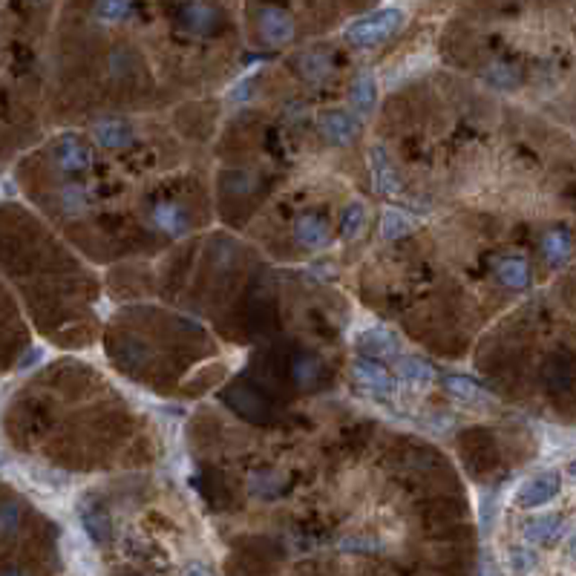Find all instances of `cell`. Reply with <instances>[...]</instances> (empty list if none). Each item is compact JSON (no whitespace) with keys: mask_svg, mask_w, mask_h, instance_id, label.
Here are the masks:
<instances>
[{"mask_svg":"<svg viewBox=\"0 0 576 576\" xmlns=\"http://www.w3.org/2000/svg\"><path fill=\"white\" fill-rule=\"evenodd\" d=\"M320 133L326 142H332L337 147L349 144L354 135H358V125H354V118L349 113H343V109H328V113L320 116Z\"/></svg>","mask_w":576,"mask_h":576,"instance_id":"52a82bcc","label":"cell"},{"mask_svg":"<svg viewBox=\"0 0 576 576\" xmlns=\"http://www.w3.org/2000/svg\"><path fill=\"white\" fill-rule=\"evenodd\" d=\"M179 18L188 26L190 32L196 35H211L219 23V12L214 6H205V4H194V6H182L179 9Z\"/></svg>","mask_w":576,"mask_h":576,"instance_id":"ac0fdd59","label":"cell"},{"mask_svg":"<svg viewBox=\"0 0 576 576\" xmlns=\"http://www.w3.org/2000/svg\"><path fill=\"white\" fill-rule=\"evenodd\" d=\"M568 556H571V559L576 562V533H573V537H571V542H568Z\"/></svg>","mask_w":576,"mask_h":576,"instance_id":"4dcf8cb0","label":"cell"},{"mask_svg":"<svg viewBox=\"0 0 576 576\" xmlns=\"http://www.w3.org/2000/svg\"><path fill=\"white\" fill-rule=\"evenodd\" d=\"M294 380L300 383V387H306V389H314L318 383L323 380V366L318 358H311V354H303V358H297L294 363Z\"/></svg>","mask_w":576,"mask_h":576,"instance_id":"cb8c5ba5","label":"cell"},{"mask_svg":"<svg viewBox=\"0 0 576 576\" xmlns=\"http://www.w3.org/2000/svg\"><path fill=\"white\" fill-rule=\"evenodd\" d=\"M496 277L502 285L513 288V292H522L530 283V266L525 257H504L496 263Z\"/></svg>","mask_w":576,"mask_h":576,"instance_id":"4fadbf2b","label":"cell"},{"mask_svg":"<svg viewBox=\"0 0 576 576\" xmlns=\"http://www.w3.org/2000/svg\"><path fill=\"white\" fill-rule=\"evenodd\" d=\"M372 182H375V190L383 196H397L401 194V176L392 168V159L387 156V150L383 147H372Z\"/></svg>","mask_w":576,"mask_h":576,"instance_id":"ba28073f","label":"cell"},{"mask_svg":"<svg viewBox=\"0 0 576 576\" xmlns=\"http://www.w3.org/2000/svg\"><path fill=\"white\" fill-rule=\"evenodd\" d=\"M95 15L104 21H121L130 15V6L127 4H101V6H95Z\"/></svg>","mask_w":576,"mask_h":576,"instance_id":"4316f807","label":"cell"},{"mask_svg":"<svg viewBox=\"0 0 576 576\" xmlns=\"http://www.w3.org/2000/svg\"><path fill=\"white\" fill-rule=\"evenodd\" d=\"M352 380L369 395H378V397H389L395 392V380L389 375V369L378 363V361H369V358H354L352 361Z\"/></svg>","mask_w":576,"mask_h":576,"instance_id":"7a4b0ae2","label":"cell"},{"mask_svg":"<svg viewBox=\"0 0 576 576\" xmlns=\"http://www.w3.org/2000/svg\"><path fill=\"white\" fill-rule=\"evenodd\" d=\"M375 101H378V84L372 75H361L352 81L349 87V107L354 109L358 116H369L375 109Z\"/></svg>","mask_w":576,"mask_h":576,"instance_id":"2e32d148","label":"cell"},{"mask_svg":"<svg viewBox=\"0 0 576 576\" xmlns=\"http://www.w3.org/2000/svg\"><path fill=\"white\" fill-rule=\"evenodd\" d=\"M294 237L297 242L303 245V249H326L328 240H332V234H328V223L323 216H314V214H306V216H300L297 223H294Z\"/></svg>","mask_w":576,"mask_h":576,"instance_id":"30bf717a","label":"cell"},{"mask_svg":"<svg viewBox=\"0 0 576 576\" xmlns=\"http://www.w3.org/2000/svg\"><path fill=\"white\" fill-rule=\"evenodd\" d=\"M413 228H415L413 219H409L404 211H397V208H387V211H383V216H380V234H383V240L406 237Z\"/></svg>","mask_w":576,"mask_h":576,"instance_id":"7402d4cb","label":"cell"},{"mask_svg":"<svg viewBox=\"0 0 576 576\" xmlns=\"http://www.w3.org/2000/svg\"><path fill=\"white\" fill-rule=\"evenodd\" d=\"M58 202L70 216H78V214H84L90 208V194H87L84 185H66V188H61Z\"/></svg>","mask_w":576,"mask_h":576,"instance_id":"603a6c76","label":"cell"},{"mask_svg":"<svg viewBox=\"0 0 576 576\" xmlns=\"http://www.w3.org/2000/svg\"><path fill=\"white\" fill-rule=\"evenodd\" d=\"M444 389L461 404H484L487 401V389L478 380L467 378V375H447L444 378Z\"/></svg>","mask_w":576,"mask_h":576,"instance_id":"e0dca14e","label":"cell"},{"mask_svg":"<svg viewBox=\"0 0 576 576\" xmlns=\"http://www.w3.org/2000/svg\"><path fill=\"white\" fill-rule=\"evenodd\" d=\"M484 78L490 81L493 87H499V90H513L519 84V70H516V66H511V64L499 61V64H490L487 66Z\"/></svg>","mask_w":576,"mask_h":576,"instance_id":"d4e9b609","label":"cell"},{"mask_svg":"<svg viewBox=\"0 0 576 576\" xmlns=\"http://www.w3.org/2000/svg\"><path fill=\"white\" fill-rule=\"evenodd\" d=\"M153 225L168 237H185L190 231V216L176 202H159L153 208Z\"/></svg>","mask_w":576,"mask_h":576,"instance_id":"9c48e42d","label":"cell"},{"mask_svg":"<svg viewBox=\"0 0 576 576\" xmlns=\"http://www.w3.org/2000/svg\"><path fill=\"white\" fill-rule=\"evenodd\" d=\"M55 161H58V168L66 173H84L92 168V150L84 139H78V135H64V139L55 144Z\"/></svg>","mask_w":576,"mask_h":576,"instance_id":"277c9868","label":"cell"},{"mask_svg":"<svg viewBox=\"0 0 576 576\" xmlns=\"http://www.w3.org/2000/svg\"><path fill=\"white\" fill-rule=\"evenodd\" d=\"M358 349L369 361H397V340L387 328H366L358 337Z\"/></svg>","mask_w":576,"mask_h":576,"instance_id":"5b68a950","label":"cell"},{"mask_svg":"<svg viewBox=\"0 0 576 576\" xmlns=\"http://www.w3.org/2000/svg\"><path fill=\"white\" fill-rule=\"evenodd\" d=\"M511 565L519 573H528L533 565H537V556H533L530 551H525V547H513V551H511Z\"/></svg>","mask_w":576,"mask_h":576,"instance_id":"83f0119b","label":"cell"},{"mask_svg":"<svg viewBox=\"0 0 576 576\" xmlns=\"http://www.w3.org/2000/svg\"><path fill=\"white\" fill-rule=\"evenodd\" d=\"M78 513H81V525H84L87 537L99 545H107L109 537H113V525H109L107 511H101L99 504H84Z\"/></svg>","mask_w":576,"mask_h":576,"instance_id":"5bb4252c","label":"cell"},{"mask_svg":"<svg viewBox=\"0 0 576 576\" xmlns=\"http://www.w3.org/2000/svg\"><path fill=\"white\" fill-rule=\"evenodd\" d=\"M559 493V473H542L537 478H530L528 484H522V490H519V507H542L547 504L554 496Z\"/></svg>","mask_w":576,"mask_h":576,"instance_id":"8992f818","label":"cell"},{"mask_svg":"<svg viewBox=\"0 0 576 576\" xmlns=\"http://www.w3.org/2000/svg\"><path fill=\"white\" fill-rule=\"evenodd\" d=\"M92 139L104 150H121L133 142V127L121 118H107L92 127Z\"/></svg>","mask_w":576,"mask_h":576,"instance_id":"8fae6325","label":"cell"},{"mask_svg":"<svg viewBox=\"0 0 576 576\" xmlns=\"http://www.w3.org/2000/svg\"><path fill=\"white\" fill-rule=\"evenodd\" d=\"M395 369H397V378H401L406 387H413V389H427L430 383L435 380L432 363L430 361H421V358H413V354H406V358H397Z\"/></svg>","mask_w":576,"mask_h":576,"instance_id":"7c38bea8","label":"cell"},{"mask_svg":"<svg viewBox=\"0 0 576 576\" xmlns=\"http://www.w3.org/2000/svg\"><path fill=\"white\" fill-rule=\"evenodd\" d=\"M297 66H300V75H303L306 81H320L328 75V70H332V58L320 49H311L306 55H300Z\"/></svg>","mask_w":576,"mask_h":576,"instance_id":"44dd1931","label":"cell"},{"mask_svg":"<svg viewBox=\"0 0 576 576\" xmlns=\"http://www.w3.org/2000/svg\"><path fill=\"white\" fill-rule=\"evenodd\" d=\"M568 470H571V476H576V461L571 464V467H568Z\"/></svg>","mask_w":576,"mask_h":576,"instance_id":"d6a6232c","label":"cell"},{"mask_svg":"<svg viewBox=\"0 0 576 576\" xmlns=\"http://www.w3.org/2000/svg\"><path fill=\"white\" fill-rule=\"evenodd\" d=\"M363 228H366V208L361 202H352L340 216V237L346 242H354V240H361Z\"/></svg>","mask_w":576,"mask_h":576,"instance_id":"ffe728a7","label":"cell"},{"mask_svg":"<svg viewBox=\"0 0 576 576\" xmlns=\"http://www.w3.org/2000/svg\"><path fill=\"white\" fill-rule=\"evenodd\" d=\"M257 21H259V35H263L266 44L271 47H283L294 38V18L277 6H263L257 12Z\"/></svg>","mask_w":576,"mask_h":576,"instance_id":"3957f363","label":"cell"},{"mask_svg":"<svg viewBox=\"0 0 576 576\" xmlns=\"http://www.w3.org/2000/svg\"><path fill=\"white\" fill-rule=\"evenodd\" d=\"M18 528H21V507L15 502L0 504V539L15 537Z\"/></svg>","mask_w":576,"mask_h":576,"instance_id":"484cf974","label":"cell"},{"mask_svg":"<svg viewBox=\"0 0 576 576\" xmlns=\"http://www.w3.org/2000/svg\"><path fill=\"white\" fill-rule=\"evenodd\" d=\"M542 254L545 259L551 266H562L568 259L571 254V237L565 234V231H547V234L542 237Z\"/></svg>","mask_w":576,"mask_h":576,"instance_id":"d6986e66","label":"cell"},{"mask_svg":"<svg viewBox=\"0 0 576 576\" xmlns=\"http://www.w3.org/2000/svg\"><path fill=\"white\" fill-rule=\"evenodd\" d=\"M478 576H502V573H499V568H496V565H493V562H484V565H482V573H478Z\"/></svg>","mask_w":576,"mask_h":576,"instance_id":"f546056e","label":"cell"},{"mask_svg":"<svg viewBox=\"0 0 576 576\" xmlns=\"http://www.w3.org/2000/svg\"><path fill=\"white\" fill-rule=\"evenodd\" d=\"M404 26V12L401 9H375L369 15L358 18L349 30H346V40L352 47L361 49H372L380 47L383 40H389L397 30Z\"/></svg>","mask_w":576,"mask_h":576,"instance_id":"6da1fadb","label":"cell"},{"mask_svg":"<svg viewBox=\"0 0 576 576\" xmlns=\"http://www.w3.org/2000/svg\"><path fill=\"white\" fill-rule=\"evenodd\" d=\"M0 576H23V571H18V568H6V571H0Z\"/></svg>","mask_w":576,"mask_h":576,"instance_id":"1f68e13d","label":"cell"},{"mask_svg":"<svg viewBox=\"0 0 576 576\" xmlns=\"http://www.w3.org/2000/svg\"><path fill=\"white\" fill-rule=\"evenodd\" d=\"M185 576H214V573H211L208 568H205V565H190V568L185 571Z\"/></svg>","mask_w":576,"mask_h":576,"instance_id":"f1b7e54d","label":"cell"},{"mask_svg":"<svg viewBox=\"0 0 576 576\" xmlns=\"http://www.w3.org/2000/svg\"><path fill=\"white\" fill-rule=\"evenodd\" d=\"M562 528L565 525H562V519L554 513L537 516V519H530V522H525V539L533 545H554L562 537Z\"/></svg>","mask_w":576,"mask_h":576,"instance_id":"9a60e30c","label":"cell"}]
</instances>
